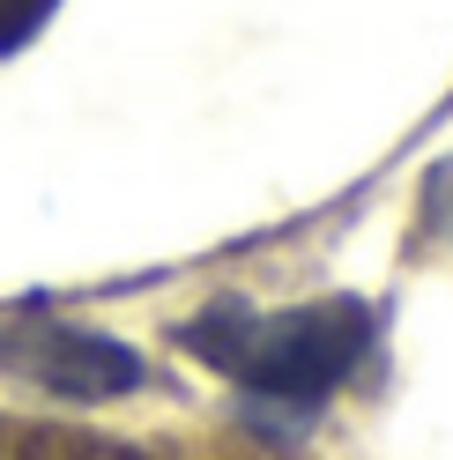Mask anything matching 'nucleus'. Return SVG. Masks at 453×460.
<instances>
[{
    "label": "nucleus",
    "instance_id": "nucleus-2",
    "mask_svg": "<svg viewBox=\"0 0 453 460\" xmlns=\"http://www.w3.org/2000/svg\"><path fill=\"white\" fill-rule=\"evenodd\" d=\"M0 371L67 401H120L141 386V357L127 341L97 327H67V320H8L0 327Z\"/></svg>",
    "mask_w": 453,
    "mask_h": 460
},
{
    "label": "nucleus",
    "instance_id": "nucleus-3",
    "mask_svg": "<svg viewBox=\"0 0 453 460\" xmlns=\"http://www.w3.org/2000/svg\"><path fill=\"white\" fill-rule=\"evenodd\" d=\"M52 8H60V0H0V52L31 45L45 22H52Z\"/></svg>",
    "mask_w": 453,
    "mask_h": 460
},
{
    "label": "nucleus",
    "instance_id": "nucleus-4",
    "mask_svg": "<svg viewBox=\"0 0 453 460\" xmlns=\"http://www.w3.org/2000/svg\"><path fill=\"white\" fill-rule=\"evenodd\" d=\"M22 460H127L120 446H90L75 438V430H38L31 446H22Z\"/></svg>",
    "mask_w": 453,
    "mask_h": 460
},
{
    "label": "nucleus",
    "instance_id": "nucleus-1",
    "mask_svg": "<svg viewBox=\"0 0 453 460\" xmlns=\"http://www.w3.org/2000/svg\"><path fill=\"white\" fill-rule=\"evenodd\" d=\"M186 349L238 379L253 401L313 416L320 401L350 379L372 349V312L357 297H320L298 312H245V305H209L186 320Z\"/></svg>",
    "mask_w": 453,
    "mask_h": 460
}]
</instances>
